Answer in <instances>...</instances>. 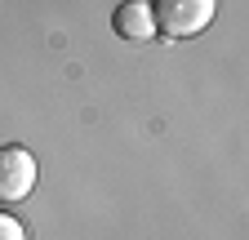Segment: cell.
<instances>
[{"mask_svg": "<svg viewBox=\"0 0 249 240\" xmlns=\"http://www.w3.org/2000/svg\"><path fill=\"white\" fill-rule=\"evenodd\" d=\"M218 14V0H151V18H156V32H165L174 40L187 36H200L205 27Z\"/></svg>", "mask_w": 249, "mask_h": 240, "instance_id": "6da1fadb", "label": "cell"}, {"mask_svg": "<svg viewBox=\"0 0 249 240\" xmlns=\"http://www.w3.org/2000/svg\"><path fill=\"white\" fill-rule=\"evenodd\" d=\"M36 156L27 147H0V205H18L36 191Z\"/></svg>", "mask_w": 249, "mask_h": 240, "instance_id": "7a4b0ae2", "label": "cell"}, {"mask_svg": "<svg viewBox=\"0 0 249 240\" xmlns=\"http://www.w3.org/2000/svg\"><path fill=\"white\" fill-rule=\"evenodd\" d=\"M111 27H116V36H124V40H151V36H160V32H156V18H151V5H142V0H124V5L116 9V18H111Z\"/></svg>", "mask_w": 249, "mask_h": 240, "instance_id": "3957f363", "label": "cell"}, {"mask_svg": "<svg viewBox=\"0 0 249 240\" xmlns=\"http://www.w3.org/2000/svg\"><path fill=\"white\" fill-rule=\"evenodd\" d=\"M0 240H27V231L14 214H0Z\"/></svg>", "mask_w": 249, "mask_h": 240, "instance_id": "277c9868", "label": "cell"}]
</instances>
